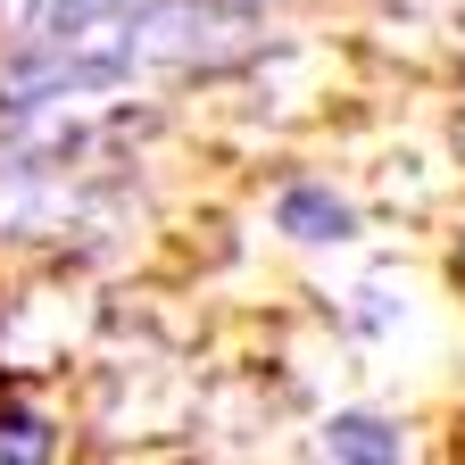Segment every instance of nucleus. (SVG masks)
Returning a JSON list of instances; mask_svg holds the SVG:
<instances>
[{"label": "nucleus", "instance_id": "1", "mask_svg": "<svg viewBox=\"0 0 465 465\" xmlns=\"http://www.w3.org/2000/svg\"><path fill=\"white\" fill-rule=\"evenodd\" d=\"M274 224L300 232V242H349V232H358V208H349L341 192H324V183H291L274 200Z\"/></svg>", "mask_w": 465, "mask_h": 465}, {"label": "nucleus", "instance_id": "2", "mask_svg": "<svg viewBox=\"0 0 465 465\" xmlns=\"http://www.w3.org/2000/svg\"><path fill=\"white\" fill-rule=\"evenodd\" d=\"M324 449H332V457H399L407 440H399V424H382V416H332V424H324Z\"/></svg>", "mask_w": 465, "mask_h": 465}, {"label": "nucleus", "instance_id": "3", "mask_svg": "<svg viewBox=\"0 0 465 465\" xmlns=\"http://www.w3.org/2000/svg\"><path fill=\"white\" fill-rule=\"evenodd\" d=\"M100 9H125V0H42V9H34V25H25V34H34V42H50L58 25H67V34H84V25H92Z\"/></svg>", "mask_w": 465, "mask_h": 465}]
</instances>
